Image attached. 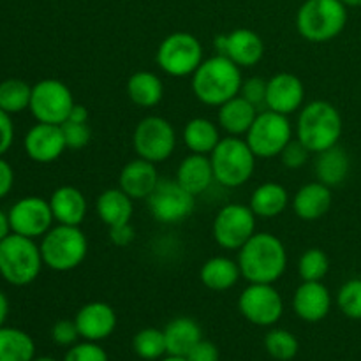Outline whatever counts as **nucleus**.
I'll use <instances>...</instances> for the list:
<instances>
[{
    "instance_id": "nucleus-31",
    "label": "nucleus",
    "mask_w": 361,
    "mask_h": 361,
    "mask_svg": "<svg viewBox=\"0 0 361 361\" xmlns=\"http://www.w3.org/2000/svg\"><path fill=\"white\" fill-rule=\"evenodd\" d=\"M221 140L219 123L212 122L204 116L190 118L183 127V143L189 148L190 154L210 155Z\"/></svg>"
},
{
    "instance_id": "nucleus-15",
    "label": "nucleus",
    "mask_w": 361,
    "mask_h": 361,
    "mask_svg": "<svg viewBox=\"0 0 361 361\" xmlns=\"http://www.w3.org/2000/svg\"><path fill=\"white\" fill-rule=\"evenodd\" d=\"M7 215H9L11 231L32 240L42 238L55 222L49 201L39 196L21 197L11 207Z\"/></svg>"
},
{
    "instance_id": "nucleus-8",
    "label": "nucleus",
    "mask_w": 361,
    "mask_h": 361,
    "mask_svg": "<svg viewBox=\"0 0 361 361\" xmlns=\"http://www.w3.org/2000/svg\"><path fill=\"white\" fill-rule=\"evenodd\" d=\"M203 44L189 32H173L166 35L155 53V62L162 73L171 78L192 76L203 62Z\"/></svg>"
},
{
    "instance_id": "nucleus-6",
    "label": "nucleus",
    "mask_w": 361,
    "mask_h": 361,
    "mask_svg": "<svg viewBox=\"0 0 361 361\" xmlns=\"http://www.w3.org/2000/svg\"><path fill=\"white\" fill-rule=\"evenodd\" d=\"M39 247L44 267L60 274L80 268L88 254V240L80 226H53L42 236Z\"/></svg>"
},
{
    "instance_id": "nucleus-18",
    "label": "nucleus",
    "mask_w": 361,
    "mask_h": 361,
    "mask_svg": "<svg viewBox=\"0 0 361 361\" xmlns=\"http://www.w3.org/2000/svg\"><path fill=\"white\" fill-rule=\"evenodd\" d=\"M23 147L34 162H39V164L55 162L67 150L62 126L37 122L25 134Z\"/></svg>"
},
{
    "instance_id": "nucleus-50",
    "label": "nucleus",
    "mask_w": 361,
    "mask_h": 361,
    "mask_svg": "<svg viewBox=\"0 0 361 361\" xmlns=\"http://www.w3.org/2000/svg\"><path fill=\"white\" fill-rule=\"evenodd\" d=\"M7 314H9V300H7L6 293L0 289V328H2L4 323H6Z\"/></svg>"
},
{
    "instance_id": "nucleus-46",
    "label": "nucleus",
    "mask_w": 361,
    "mask_h": 361,
    "mask_svg": "<svg viewBox=\"0 0 361 361\" xmlns=\"http://www.w3.org/2000/svg\"><path fill=\"white\" fill-rule=\"evenodd\" d=\"M109 233V242L113 243V245L116 247H129L130 243L134 242V238H136V231H134V228L129 224H120V226H115V228H108Z\"/></svg>"
},
{
    "instance_id": "nucleus-1",
    "label": "nucleus",
    "mask_w": 361,
    "mask_h": 361,
    "mask_svg": "<svg viewBox=\"0 0 361 361\" xmlns=\"http://www.w3.org/2000/svg\"><path fill=\"white\" fill-rule=\"evenodd\" d=\"M242 279L249 284H275L288 268V250L281 238L271 233H254L252 238L238 250Z\"/></svg>"
},
{
    "instance_id": "nucleus-43",
    "label": "nucleus",
    "mask_w": 361,
    "mask_h": 361,
    "mask_svg": "<svg viewBox=\"0 0 361 361\" xmlns=\"http://www.w3.org/2000/svg\"><path fill=\"white\" fill-rule=\"evenodd\" d=\"M267 81L268 80L261 76H252L249 80H243L240 95L245 97L249 102H252L256 108H261V106H264V101H267Z\"/></svg>"
},
{
    "instance_id": "nucleus-26",
    "label": "nucleus",
    "mask_w": 361,
    "mask_h": 361,
    "mask_svg": "<svg viewBox=\"0 0 361 361\" xmlns=\"http://www.w3.org/2000/svg\"><path fill=\"white\" fill-rule=\"evenodd\" d=\"M242 279L238 261L226 256H214L203 263L200 270V281L207 289L224 293L235 288Z\"/></svg>"
},
{
    "instance_id": "nucleus-39",
    "label": "nucleus",
    "mask_w": 361,
    "mask_h": 361,
    "mask_svg": "<svg viewBox=\"0 0 361 361\" xmlns=\"http://www.w3.org/2000/svg\"><path fill=\"white\" fill-rule=\"evenodd\" d=\"M63 361H109V356L99 345V342L83 341L71 345L63 356Z\"/></svg>"
},
{
    "instance_id": "nucleus-49",
    "label": "nucleus",
    "mask_w": 361,
    "mask_h": 361,
    "mask_svg": "<svg viewBox=\"0 0 361 361\" xmlns=\"http://www.w3.org/2000/svg\"><path fill=\"white\" fill-rule=\"evenodd\" d=\"M11 222H9V215L6 212L0 210V242H2L6 236L11 235Z\"/></svg>"
},
{
    "instance_id": "nucleus-21",
    "label": "nucleus",
    "mask_w": 361,
    "mask_h": 361,
    "mask_svg": "<svg viewBox=\"0 0 361 361\" xmlns=\"http://www.w3.org/2000/svg\"><path fill=\"white\" fill-rule=\"evenodd\" d=\"M161 182L154 162L136 157L127 162L118 175V187L133 200H148Z\"/></svg>"
},
{
    "instance_id": "nucleus-41",
    "label": "nucleus",
    "mask_w": 361,
    "mask_h": 361,
    "mask_svg": "<svg viewBox=\"0 0 361 361\" xmlns=\"http://www.w3.org/2000/svg\"><path fill=\"white\" fill-rule=\"evenodd\" d=\"M62 130L69 150H81L92 140V130L88 127V123H76L67 120V122L62 123Z\"/></svg>"
},
{
    "instance_id": "nucleus-52",
    "label": "nucleus",
    "mask_w": 361,
    "mask_h": 361,
    "mask_svg": "<svg viewBox=\"0 0 361 361\" xmlns=\"http://www.w3.org/2000/svg\"><path fill=\"white\" fill-rule=\"evenodd\" d=\"M348 7H361V0H341Z\"/></svg>"
},
{
    "instance_id": "nucleus-36",
    "label": "nucleus",
    "mask_w": 361,
    "mask_h": 361,
    "mask_svg": "<svg viewBox=\"0 0 361 361\" xmlns=\"http://www.w3.org/2000/svg\"><path fill=\"white\" fill-rule=\"evenodd\" d=\"M264 349L277 361H291L298 355V338L284 328H271L264 337Z\"/></svg>"
},
{
    "instance_id": "nucleus-47",
    "label": "nucleus",
    "mask_w": 361,
    "mask_h": 361,
    "mask_svg": "<svg viewBox=\"0 0 361 361\" xmlns=\"http://www.w3.org/2000/svg\"><path fill=\"white\" fill-rule=\"evenodd\" d=\"M14 185V171L9 162L0 157V200L7 196L13 190Z\"/></svg>"
},
{
    "instance_id": "nucleus-22",
    "label": "nucleus",
    "mask_w": 361,
    "mask_h": 361,
    "mask_svg": "<svg viewBox=\"0 0 361 361\" xmlns=\"http://www.w3.org/2000/svg\"><path fill=\"white\" fill-rule=\"evenodd\" d=\"M334 194L328 185L321 182H309L296 190L293 197V212L305 222L317 221L330 212Z\"/></svg>"
},
{
    "instance_id": "nucleus-23",
    "label": "nucleus",
    "mask_w": 361,
    "mask_h": 361,
    "mask_svg": "<svg viewBox=\"0 0 361 361\" xmlns=\"http://www.w3.org/2000/svg\"><path fill=\"white\" fill-rule=\"evenodd\" d=\"M48 201L56 224L81 226V222L85 221L88 214L87 197L78 187H59V189L53 190Z\"/></svg>"
},
{
    "instance_id": "nucleus-24",
    "label": "nucleus",
    "mask_w": 361,
    "mask_h": 361,
    "mask_svg": "<svg viewBox=\"0 0 361 361\" xmlns=\"http://www.w3.org/2000/svg\"><path fill=\"white\" fill-rule=\"evenodd\" d=\"M257 109L259 108H256L252 102H249L238 94L217 108L219 127L228 136H245L254 120H256L257 113H259Z\"/></svg>"
},
{
    "instance_id": "nucleus-45",
    "label": "nucleus",
    "mask_w": 361,
    "mask_h": 361,
    "mask_svg": "<svg viewBox=\"0 0 361 361\" xmlns=\"http://www.w3.org/2000/svg\"><path fill=\"white\" fill-rule=\"evenodd\" d=\"M14 141V126L9 113L0 109V157H4L6 152L13 147Z\"/></svg>"
},
{
    "instance_id": "nucleus-40",
    "label": "nucleus",
    "mask_w": 361,
    "mask_h": 361,
    "mask_svg": "<svg viewBox=\"0 0 361 361\" xmlns=\"http://www.w3.org/2000/svg\"><path fill=\"white\" fill-rule=\"evenodd\" d=\"M310 154H312V152H310L298 137H296V140L293 137V140L286 145L284 150L281 152L279 157H281L282 164L288 169H302L303 166L309 162Z\"/></svg>"
},
{
    "instance_id": "nucleus-32",
    "label": "nucleus",
    "mask_w": 361,
    "mask_h": 361,
    "mask_svg": "<svg viewBox=\"0 0 361 361\" xmlns=\"http://www.w3.org/2000/svg\"><path fill=\"white\" fill-rule=\"evenodd\" d=\"M127 95L140 108H155L164 97V83L152 71H136L127 80Z\"/></svg>"
},
{
    "instance_id": "nucleus-35",
    "label": "nucleus",
    "mask_w": 361,
    "mask_h": 361,
    "mask_svg": "<svg viewBox=\"0 0 361 361\" xmlns=\"http://www.w3.org/2000/svg\"><path fill=\"white\" fill-rule=\"evenodd\" d=\"M133 349L141 360L159 361L168 355L164 331L157 328H143L133 338Z\"/></svg>"
},
{
    "instance_id": "nucleus-33",
    "label": "nucleus",
    "mask_w": 361,
    "mask_h": 361,
    "mask_svg": "<svg viewBox=\"0 0 361 361\" xmlns=\"http://www.w3.org/2000/svg\"><path fill=\"white\" fill-rule=\"evenodd\" d=\"M35 344L27 331L20 328H0V361H32Z\"/></svg>"
},
{
    "instance_id": "nucleus-7",
    "label": "nucleus",
    "mask_w": 361,
    "mask_h": 361,
    "mask_svg": "<svg viewBox=\"0 0 361 361\" xmlns=\"http://www.w3.org/2000/svg\"><path fill=\"white\" fill-rule=\"evenodd\" d=\"M256 159L245 140L238 136L222 137L210 154L215 182L228 189L245 185L254 175Z\"/></svg>"
},
{
    "instance_id": "nucleus-51",
    "label": "nucleus",
    "mask_w": 361,
    "mask_h": 361,
    "mask_svg": "<svg viewBox=\"0 0 361 361\" xmlns=\"http://www.w3.org/2000/svg\"><path fill=\"white\" fill-rule=\"evenodd\" d=\"M159 361H187L185 356H173V355H168L164 356V358H161Z\"/></svg>"
},
{
    "instance_id": "nucleus-38",
    "label": "nucleus",
    "mask_w": 361,
    "mask_h": 361,
    "mask_svg": "<svg viewBox=\"0 0 361 361\" xmlns=\"http://www.w3.org/2000/svg\"><path fill=\"white\" fill-rule=\"evenodd\" d=\"M337 307L345 317L361 321V279L344 282L337 293Z\"/></svg>"
},
{
    "instance_id": "nucleus-13",
    "label": "nucleus",
    "mask_w": 361,
    "mask_h": 361,
    "mask_svg": "<svg viewBox=\"0 0 361 361\" xmlns=\"http://www.w3.org/2000/svg\"><path fill=\"white\" fill-rule=\"evenodd\" d=\"M148 212L161 224H180L196 210V196L176 180H162L147 200Z\"/></svg>"
},
{
    "instance_id": "nucleus-12",
    "label": "nucleus",
    "mask_w": 361,
    "mask_h": 361,
    "mask_svg": "<svg viewBox=\"0 0 361 361\" xmlns=\"http://www.w3.org/2000/svg\"><path fill=\"white\" fill-rule=\"evenodd\" d=\"M212 233L221 249L240 250L256 233V215L245 204H224L215 215Z\"/></svg>"
},
{
    "instance_id": "nucleus-53",
    "label": "nucleus",
    "mask_w": 361,
    "mask_h": 361,
    "mask_svg": "<svg viewBox=\"0 0 361 361\" xmlns=\"http://www.w3.org/2000/svg\"><path fill=\"white\" fill-rule=\"evenodd\" d=\"M32 361H56V360L51 358V356H39V358H34Z\"/></svg>"
},
{
    "instance_id": "nucleus-37",
    "label": "nucleus",
    "mask_w": 361,
    "mask_h": 361,
    "mask_svg": "<svg viewBox=\"0 0 361 361\" xmlns=\"http://www.w3.org/2000/svg\"><path fill=\"white\" fill-rule=\"evenodd\" d=\"M330 271V259L323 249L305 250L298 259V275L302 282H321Z\"/></svg>"
},
{
    "instance_id": "nucleus-3",
    "label": "nucleus",
    "mask_w": 361,
    "mask_h": 361,
    "mask_svg": "<svg viewBox=\"0 0 361 361\" xmlns=\"http://www.w3.org/2000/svg\"><path fill=\"white\" fill-rule=\"evenodd\" d=\"M341 111L328 101H312L303 106L296 120V137L312 154L328 150L338 145L342 136Z\"/></svg>"
},
{
    "instance_id": "nucleus-30",
    "label": "nucleus",
    "mask_w": 361,
    "mask_h": 361,
    "mask_svg": "<svg viewBox=\"0 0 361 361\" xmlns=\"http://www.w3.org/2000/svg\"><path fill=\"white\" fill-rule=\"evenodd\" d=\"M289 204V192L277 182H264L254 189L249 207L256 217L274 219L281 215Z\"/></svg>"
},
{
    "instance_id": "nucleus-42",
    "label": "nucleus",
    "mask_w": 361,
    "mask_h": 361,
    "mask_svg": "<svg viewBox=\"0 0 361 361\" xmlns=\"http://www.w3.org/2000/svg\"><path fill=\"white\" fill-rule=\"evenodd\" d=\"M51 338L56 345L71 348V345L76 344L78 338L81 337L74 319H60L51 326Z\"/></svg>"
},
{
    "instance_id": "nucleus-2",
    "label": "nucleus",
    "mask_w": 361,
    "mask_h": 361,
    "mask_svg": "<svg viewBox=\"0 0 361 361\" xmlns=\"http://www.w3.org/2000/svg\"><path fill=\"white\" fill-rule=\"evenodd\" d=\"M190 87L200 102L219 108L242 90V67L236 66L226 55H214L204 59L192 74Z\"/></svg>"
},
{
    "instance_id": "nucleus-14",
    "label": "nucleus",
    "mask_w": 361,
    "mask_h": 361,
    "mask_svg": "<svg viewBox=\"0 0 361 361\" xmlns=\"http://www.w3.org/2000/svg\"><path fill=\"white\" fill-rule=\"evenodd\" d=\"M238 310L250 324L275 326L284 314V302L274 284H249L238 296Z\"/></svg>"
},
{
    "instance_id": "nucleus-19",
    "label": "nucleus",
    "mask_w": 361,
    "mask_h": 361,
    "mask_svg": "<svg viewBox=\"0 0 361 361\" xmlns=\"http://www.w3.org/2000/svg\"><path fill=\"white\" fill-rule=\"evenodd\" d=\"M80 337L83 341L90 342H101L111 337L115 331L116 323V312L109 303L106 302H90L85 303L74 317Z\"/></svg>"
},
{
    "instance_id": "nucleus-28",
    "label": "nucleus",
    "mask_w": 361,
    "mask_h": 361,
    "mask_svg": "<svg viewBox=\"0 0 361 361\" xmlns=\"http://www.w3.org/2000/svg\"><path fill=\"white\" fill-rule=\"evenodd\" d=\"M316 162H314V173H316L317 182L324 183L331 189L348 178L349 171H351V159H349L348 152L342 147L335 145V147L328 148V150L316 154Z\"/></svg>"
},
{
    "instance_id": "nucleus-34",
    "label": "nucleus",
    "mask_w": 361,
    "mask_h": 361,
    "mask_svg": "<svg viewBox=\"0 0 361 361\" xmlns=\"http://www.w3.org/2000/svg\"><path fill=\"white\" fill-rule=\"evenodd\" d=\"M32 87L23 80L9 78L0 81V109L9 115L25 111L30 106Z\"/></svg>"
},
{
    "instance_id": "nucleus-4",
    "label": "nucleus",
    "mask_w": 361,
    "mask_h": 361,
    "mask_svg": "<svg viewBox=\"0 0 361 361\" xmlns=\"http://www.w3.org/2000/svg\"><path fill=\"white\" fill-rule=\"evenodd\" d=\"M348 23V6L341 0H305L296 13V30L305 41L321 44L342 34Z\"/></svg>"
},
{
    "instance_id": "nucleus-20",
    "label": "nucleus",
    "mask_w": 361,
    "mask_h": 361,
    "mask_svg": "<svg viewBox=\"0 0 361 361\" xmlns=\"http://www.w3.org/2000/svg\"><path fill=\"white\" fill-rule=\"evenodd\" d=\"M293 310L305 323H321L331 310V293L321 282H302L293 296Z\"/></svg>"
},
{
    "instance_id": "nucleus-5",
    "label": "nucleus",
    "mask_w": 361,
    "mask_h": 361,
    "mask_svg": "<svg viewBox=\"0 0 361 361\" xmlns=\"http://www.w3.org/2000/svg\"><path fill=\"white\" fill-rule=\"evenodd\" d=\"M42 267L41 247L35 240L11 233L0 242V275L7 284L16 288L32 284Z\"/></svg>"
},
{
    "instance_id": "nucleus-17",
    "label": "nucleus",
    "mask_w": 361,
    "mask_h": 361,
    "mask_svg": "<svg viewBox=\"0 0 361 361\" xmlns=\"http://www.w3.org/2000/svg\"><path fill=\"white\" fill-rule=\"evenodd\" d=\"M303 101L305 87L296 74L277 73L267 81V109L289 116L303 108Z\"/></svg>"
},
{
    "instance_id": "nucleus-48",
    "label": "nucleus",
    "mask_w": 361,
    "mask_h": 361,
    "mask_svg": "<svg viewBox=\"0 0 361 361\" xmlns=\"http://www.w3.org/2000/svg\"><path fill=\"white\" fill-rule=\"evenodd\" d=\"M69 122H76V123H88V109L81 104H74L73 111L69 115Z\"/></svg>"
},
{
    "instance_id": "nucleus-9",
    "label": "nucleus",
    "mask_w": 361,
    "mask_h": 361,
    "mask_svg": "<svg viewBox=\"0 0 361 361\" xmlns=\"http://www.w3.org/2000/svg\"><path fill=\"white\" fill-rule=\"evenodd\" d=\"M293 140V126L289 118L271 109L257 113L256 120L245 134V141L257 159H274L281 155L286 145Z\"/></svg>"
},
{
    "instance_id": "nucleus-11",
    "label": "nucleus",
    "mask_w": 361,
    "mask_h": 361,
    "mask_svg": "<svg viewBox=\"0 0 361 361\" xmlns=\"http://www.w3.org/2000/svg\"><path fill=\"white\" fill-rule=\"evenodd\" d=\"M74 104L76 102H74L71 88L63 81L48 78V80L37 81L32 87L28 109L37 122L62 126L69 118Z\"/></svg>"
},
{
    "instance_id": "nucleus-44",
    "label": "nucleus",
    "mask_w": 361,
    "mask_h": 361,
    "mask_svg": "<svg viewBox=\"0 0 361 361\" xmlns=\"http://www.w3.org/2000/svg\"><path fill=\"white\" fill-rule=\"evenodd\" d=\"M185 358L187 361H219L221 353H219V348L214 342L201 338V341L190 349L189 355H187Z\"/></svg>"
},
{
    "instance_id": "nucleus-16",
    "label": "nucleus",
    "mask_w": 361,
    "mask_h": 361,
    "mask_svg": "<svg viewBox=\"0 0 361 361\" xmlns=\"http://www.w3.org/2000/svg\"><path fill=\"white\" fill-rule=\"evenodd\" d=\"M217 55H226L238 67H252L264 56V42L250 28H236L229 34H219L214 39Z\"/></svg>"
},
{
    "instance_id": "nucleus-25",
    "label": "nucleus",
    "mask_w": 361,
    "mask_h": 361,
    "mask_svg": "<svg viewBox=\"0 0 361 361\" xmlns=\"http://www.w3.org/2000/svg\"><path fill=\"white\" fill-rule=\"evenodd\" d=\"M176 182L192 196L203 194L215 182L210 155L190 154L176 168Z\"/></svg>"
},
{
    "instance_id": "nucleus-29",
    "label": "nucleus",
    "mask_w": 361,
    "mask_h": 361,
    "mask_svg": "<svg viewBox=\"0 0 361 361\" xmlns=\"http://www.w3.org/2000/svg\"><path fill=\"white\" fill-rule=\"evenodd\" d=\"M162 331H164L168 355L173 356H187L190 349L203 338V331L197 321L185 316L171 319Z\"/></svg>"
},
{
    "instance_id": "nucleus-10",
    "label": "nucleus",
    "mask_w": 361,
    "mask_h": 361,
    "mask_svg": "<svg viewBox=\"0 0 361 361\" xmlns=\"http://www.w3.org/2000/svg\"><path fill=\"white\" fill-rule=\"evenodd\" d=\"M133 148L136 155L154 164L164 162L176 148V130L164 116L150 115L137 122L133 133Z\"/></svg>"
},
{
    "instance_id": "nucleus-27",
    "label": "nucleus",
    "mask_w": 361,
    "mask_h": 361,
    "mask_svg": "<svg viewBox=\"0 0 361 361\" xmlns=\"http://www.w3.org/2000/svg\"><path fill=\"white\" fill-rule=\"evenodd\" d=\"M133 201V197L127 196L120 187L106 189L99 194L97 201H95V212L106 228L129 224L134 214Z\"/></svg>"
}]
</instances>
